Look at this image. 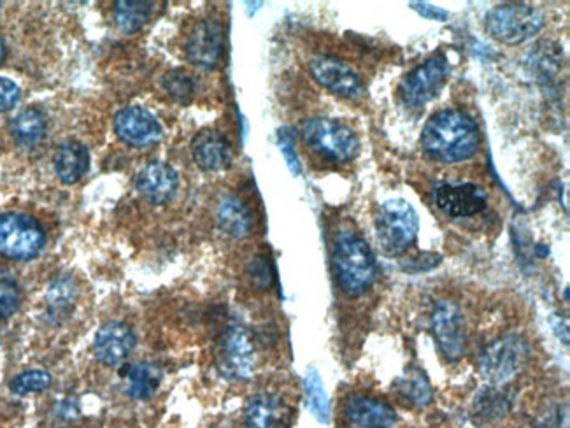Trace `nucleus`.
<instances>
[{"label":"nucleus","mask_w":570,"mask_h":428,"mask_svg":"<svg viewBox=\"0 0 570 428\" xmlns=\"http://www.w3.org/2000/svg\"><path fill=\"white\" fill-rule=\"evenodd\" d=\"M481 137L476 122L464 111L444 109L428 120L421 146L442 164H458L476 155Z\"/></svg>","instance_id":"obj_1"},{"label":"nucleus","mask_w":570,"mask_h":428,"mask_svg":"<svg viewBox=\"0 0 570 428\" xmlns=\"http://www.w3.org/2000/svg\"><path fill=\"white\" fill-rule=\"evenodd\" d=\"M334 269L342 292L350 297L367 292L378 276V264L371 246L348 230L335 239Z\"/></svg>","instance_id":"obj_2"},{"label":"nucleus","mask_w":570,"mask_h":428,"mask_svg":"<svg viewBox=\"0 0 570 428\" xmlns=\"http://www.w3.org/2000/svg\"><path fill=\"white\" fill-rule=\"evenodd\" d=\"M420 220L407 200L393 199L381 204L376 214L379 248L388 257L404 255L418 239Z\"/></svg>","instance_id":"obj_3"},{"label":"nucleus","mask_w":570,"mask_h":428,"mask_svg":"<svg viewBox=\"0 0 570 428\" xmlns=\"http://www.w3.org/2000/svg\"><path fill=\"white\" fill-rule=\"evenodd\" d=\"M302 141L320 157L335 164L355 160L360 151L357 134L344 123L332 118H311L300 130Z\"/></svg>","instance_id":"obj_4"},{"label":"nucleus","mask_w":570,"mask_h":428,"mask_svg":"<svg viewBox=\"0 0 570 428\" xmlns=\"http://www.w3.org/2000/svg\"><path fill=\"white\" fill-rule=\"evenodd\" d=\"M544 13L532 4L514 2V4H502L493 9L486 16V30L488 34L502 44L527 43L532 37L537 36L544 27Z\"/></svg>","instance_id":"obj_5"},{"label":"nucleus","mask_w":570,"mask_h":428,"mask_svg":"<svg viewBox=\"0 0 570 428\" xmlns=\"http://www.w3.org/2000/svg\"><path fill=\"white\" fill-rule=\"evenodd\" d=\"M530 358V346L516 334L500 337L479 357V372L493 386H502L520 374Z\"/></svg>","instance_id":"obj_6"},{"label":"nucleus","mask_w":570,"mask_h":428,"mask_svg":"<svg viewBox=\"0 0 570 428\" xmlns=\"http://www.w3.org/2000/svg\"><path fill=\"white\" fill-rule=\"evenodd\" d=\"M46 243L44 230L27 214H0V257L32 260Z\"/></svg>","instance_id":"obj_7"},{"label":"nucleus","mask_w":570,"mask_h":428,"mask_svg":"<svg viewBox=\"0 0 570 428\" xmlns=\"http://www.w3.org/2000/svg\"><path fill=\"white\" fill-rule=\"evenodd\" d=\"M448 58L442 53L428 58L425 64L416 67L400 85V97L409 107H423L434 99L449 76Z\"/></svg>","instance_id":"obj_8"},{"label":"nucleus","mask_w":570,"mask_h":428,"mask_svg":"<svg viewBox=\"0 0 570 428\" xmlns=\"http://www.w3.org/2000/svg\"><path fill=\"white\" fill-rule=\"evenodd\" d=\"M432 332L442 357L448 362H458L464 357L467 346L464 314L455 302L441 300L432 313Z\"/></svg>","instance_id":"obj_9"},{"label":"nucleus","mask_w":570,"mask_h":428,"mask_svg":"<svg viewBox=\"0 0 570 428\" xmlns=\"http://www.w3.org/2000/svg\"><path fill=\"white\" fill-rule=\"evenodd\" d=\"M216 362L225 378H250L255 369V348L246 329L239 325H232L221 336Z\"/></svg>","instance_id":"obj_10"},{"label":"nucleus","mask_w":570,"mask_h":428,"mask_svg":"<svg viewBox=\"0 0 570 428\" xmlns=\"http://www.w3.org/2000/svg\"><path fill=\"white\" fill-rule=\"evenodd\" d=\"M309 71L313 78L328 92L344 99H358L364 93V83L351 65L335 57H314L309 62Z\"/></svg>","instance_id":"obj_11"},{"label":"nucleus","mask_w":570,"mask_h":428,"mask_svg":"<svg viewBox=\"0 0 570 428\" xmlns=\"http://www.w3.org/2000/svg\"><path fill=\"white\" fill-rule=\"evenodd\" d=\"M186 58L199 69H214L223 55V27L218 20L206 18L193 25L185 44Z\"/></svg>","instance_id":"obj_12"},{"label":"nucleus","mask_w":570,"mask_h":428,"mask_svg":"<svg viewBox=\"0 0 570 428\" xmlns=\"http://www.w3.org/2000/svg\"><path fill=\"white\" fill-rule=\"evenodd\" d=\"M114 132L123 143L144 148L158 143L164 136V129L155 115L139 106L125 107L114 118Z\"/></svg>","instance_id":"obj_13"},{"label":"nucleus","mask_w":570,"mask_h":428,"mask_svg":"<svg viewBox=\"0 0 570 428\" xmlns=\"http://www.w3.org/2000/svg\"><path fill=\"white\" fill-rule=\"evenodd\" d=\"M136 348V336L129 325L120 321H109L95 337L93 351L100 364L118 367Z\"/></svg>","instance_id":"obj_14"},{"label":"nucleus","mask_w":570,"mask_h":428,"mask_svg":"<svg viewBox=\"0 0 570 428\" xmlns=\"http://www.w3.org/2000/svg\"><path fill=\"white\" fill-rule=\"evenodd\" d=\"M435 202L451 218H471L483 213L488 197L478 185H442L435 192Z\"/></svg>","instance_id":"obj_15"},{"label":"nucleus","mask_w":570,"mask_h":428,"mask_svg":"<svg viewBox=\"0 0 570 428\" xmlns=\"http://www.w3.org/2000/svg\"><path fill=\"white\" fill-rule=\"evenodd\" d=\"M136 188L144 199L160 206L169 202L178 192V172L164 162H151L137 174Z\"/></svg>","instance_id":"obj_16"},{"label":"nucleus","mask_w":570,"mask_h":428,"mask_svg":"<svg viewBox=\"0 0 570 428\" xmlns=\"http://www.w3.org/2000/svg\"><path fill=\"white\" fill-rule=\"evenodd\" d=\"M344 414L351 425L360 428H392L397 423V413L390 404L365 395L348 397Z\"/></svg>","instance_id":"obj_17"},{"label":"nucleus","mask_w":570,"mask_h":428,"mask_svg":"<svg viewBox=\"0 0 570 428\" xmlns=\"http://www.w3.org/2000/svg\"><path fill=\"white\" fill-rule=\"evenodd\" d=\"M292 411L276 393H258L251 397L244 420L246 428H288Z\"/></svg>","instance_id":"obj_18"},{"label":"nucleus","mask_w":570,"mask_h":428,"mask_svg":"<svg viewBox=\"0 0 570 428\" xmlns=\"http://www.w3.org/2000/svg\"><path fill=\"white\" fill-rule=\"evenodd\" d=\"M192 153L200 169L207 172L227 171L234 162L230 143L216 130H202L192 143Z\"/></svg>","instance_id":"obj_19"},{"label":"nucleus","mask_w":570,"mask_h":428,"mask_svg":"<svg viewBox=\"0 0 570 428\" xmlns=\"http://www.w3.org/2000/svg\"><path fill=\"white\" fill-rule=\"evenodd\" d=\"M53 162L58 179L65 185H74L88 171L90 155L83 144L78 141H67L58 148Z\"/></svg>","instance_id":"obj_20"},{"label":"nucleus","mask_w":570,"mask_h":428,"mask_svg":"<svg viewBox=\"0 0 570 428\" xmlns=\"http://www.w3.org/2000/svg\"><path fill=\"white\" fill-rule=\"evenodd\" d=\"M218 225L227 236L244 239L250 236L253 220L248 207L237 197H225L218 207Z\"/></svg>","instance_id":"obj_21"},{"label":"nucleus","mask_w":570,"mask_h":428,"mask_svg":"<svg viewBox=\"0 0 570 428\" xmlns=\"http://www.w3.org/2000/svg\"><path fill=\"white\" fill-rule=\"evenodd\" d=\"M125 379H127V393L130 399L148 400L155 395L158 386L162 383V371L155 364L141 362V364L130 365Z\"/></svg>","instance_id":"obj_22"},{"label":"nucleus","mask_w":570,"mask_h":428,"mask_svg":"<svg viewBox=\"0 0 570 428\" xmlns=\"http://www.w3.org/2000/svg\"><path fill=\"white\" fill-rule=\"evenodd\" d=\"M11 134L20 146H36L46 134V116L36 107H29L11 122Z\"/></svg>","instance_id":"obj_23"},{"label":"nucleus","mask_w":570,"mask_h":428,"mask_svg":"<svg viewBox=\"0 0 570 428\" xmlns=\"http://www.w3.org/2000/svg\"><path fill=\"white\" fill-rule=\"evenodd\" d=\"M395 388L400 397L409 402L411 406L427 407L434 400L432 385L421 369L407 371L402 378L397 379Z\"/></svg>","instance_id":"obj_24"},{"label":"nucleus","mask_w":570,"mask_h":428,"mask_svg":"<svg viewBox=\"0 0 570 428\" xmlns=\"http://www.w3.org/2000/svg\"><path fill=\"white\" fill-rule=\"evenodd\" d=\"M151 13H153V2L120 0L114 4V22L125 34H134L137 30L143 29L144 25L150 22Z\"/></svg>","instance_id":"obj_25"},{"label":"nucleus","mask_w":570,"mask_h":428,"mask_svg":"<svg viewBox=\"0 0 570 428\" xmlns=\"http://www.w3.org/2000/svg\"><path fill=\"white\" fill-rule=\"evenodd\" d=\"M509 407L511 400L504 390H499V386H486L474 400V413L481 420H499L509 411Z\"/></svg>","instance_id":"obj_26"},{"label":"nucleus","mask_w":570,"mask_h":428,"mask_svg":"<svg viewBox=\"0 0 570 428\" xmlns=\"http://www.w3.org/2000/svg\"><path fill=\"white\" fill-rule=\"evenodd\" d=\"M304 388H306L307 402L313 411L314 418L321 423H328L330 420V402H328V395L318 371L311 369L307 372Z\"/></svg>","instance_id":"obj_27"},{"label":"nucleus","mask_w":570,"mask_h":428,"mask_svg":"<svg viewBox=\"0 0 570 428\" xmlns=\"http://www.w3.org/2000/svg\"><path fill=\"white\" fill-rule=\"evenodd\" d=\"M164 90L172 100H176L179 104H188L192 102L195 93H197V81L190 72L176 71L167 72L164 76Z\"/></svg>","instance_id":"obj_28"},{"label":"nucleus","mask_w":570,"mask_h":428,"mask_svg":"<svg viewBox=\"0 0 570 428\" xmlns=\"http://www.w3.org/2000/svg\"><path fill=\"white\" fill-rule=\"evenodd\" d=\"M20 288L8 271L0 269V320L11 318L20 307Z\"/></svg>","instance_id":"obj_29"},{"label":"nucleus","mask_w":570,"mask_h":428,"mask_svg":"<svg viewBox=\"0 0 570 428\" xmlns=\"http://www.w3.org/2000/svg\"><path fill=\"white\" fill-rule=\"evenodd\" d=\"M51 385V376L44 371H27L18 374L11 381V392L16 395H27V393L43 392Z\"/></svg>","instance_id":"obj_30"},{"label":"nucleus","mask_w":570,"mask_h":428,"mask_svg":"<svg viewBox=\"0 0 570 428\" xmlns=\"http://www.w3.org/2000/svg\"><path fill=\"white\" fill-rule=\"evenodd\" d=\"M72 297H74V285L71 279H57L53 285L50 286V306L53 311H60L64 313L67 306H71Z\"/></svg>","instance_id":"obj_31"},{"label":"nucleus","mask_w":570,"mask_h":428,"mask_svg":"<svg viewBox=\"0 0 570 428\" xmlns=\"http://www.w3.org/2000/svg\"><path fill=\"white\" fill-rule=\"evenodd\" d=\"M278 144L279 150L283 153L285 157L286 165L288 169L292 172L293 176H299L300 174V162L297 153H295V148H293V141L290 134L286 130H279L278 134Z\"/></svg>","instance_id":"obj_32"},{"label":"nucleus","mask_w":570,"mask_h":428,"mask_svg":"<svg viewBox=\"0 0 570 428\" xmlns=\"http://www.w3.org/2000/svg\"><path fill=\"white\" fill-rule=\"evenodd\" d=\"M250 276L253 285L258 286L260 290L269 288L272 283V271L269 262L264 257H257L250 264Z\"/></svg>","instance_id":"obj_33"},{"label":"nucleus","mask_w":570,"mask_h":428,"mask_svg":"<svg viewBox=\"0 0 570 428\" xmlns=\"http://www.w3.org/2000/svg\"><path fill=\"white\" fill-rule=\"evenodd\" d=\"M20 100V86L8 78H0V113L9 111Z\"/></svg>","instance_id":"obj_34"},{"label":"nucleus","mask_w":570,"mask_h":428,"mask_svg":"<svg viewBox=\"0 0 570 428\" xmlns=\"http://www.w3.org/2000/svg\"><path fill=\"white\" fill-rule=\"evenodd\" d=\"M411 8H413L418 15L427 18V20H432V22H446L449 18V13L446 9L437 8V6L427 4V2H411Z\"/></svg>","instance_id":"obj_35"},{"label":"nucleus","mask_w":570,"mask_h":428,"mask_svg":"<svg viewBox=\"0 0 570 428\" xmlns=\"http://www.w3.org/2000/svg\"><path fill=\"white\" fill-rule=\"evenodd\" d=\"M4 58H6V43H4V39L0 37V64H2Z\"/></svg>","instance_id":"obj_36"},{"label":"nucleus","mask_w":570,"mask_h":428,"mask_svg":"<svg viewBox=\"0 0 570 428\" xmlns=\"http://www.w3.org/2000/svg\"><path fill=\"white\" fill-rule=\"evenodd\" d=\"M0 8H2V2H0Z\"/></svg>","instance_id":"obj_37"}]
</instances>
